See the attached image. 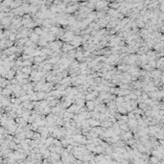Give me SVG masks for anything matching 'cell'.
I'll use <instances>...</instances> for the list:
<instances>
[{"mask_svg": "<svg viewBox=\"0 0 164 164\" xmlns=\"http://www.w3.org/2000/svg\"><path fill=\"white\" fill-rule=\"evenodd\" d=\"M95 106H96V105H95V102H94L93 100H89V101H86V102H85V106L87 107L88 111H94Z\"/></svg>", "mask_w": 164, "mask_h": 164, "instance_id": "obj_1", "label": "cell"}, {"mask_svg": "<svg viewBox=\"0 0 164 164\" xmlns=\"http://www.w3.org/2000/svg\"><path fill=\"white\" fill-rule=\"evenodd\" d=\"M21 71L25 74H31L32 71H33V67L32 66H23L21 68Z\"/></svg>", "mask_w": 164, "mask_h": 164, "instance_id": "obj_2", "label": "cell"}, {"mask_svg": "<svg viewBox=\"0 0 164 164\" xmlns=\"http://www.w3.org/2000/svg\"><path fill=\"white\" fill-rule=\"evenodd\" d=\"M13 1V0H4V1H2V6H6V7H10V5L12 4V2Z\"/></svg>", "mask_w": 164, "mask_h": 164, "instance_id": "obj_3", "label": "cell"}, {"mask_svg": "<svg viewBox=\"0 0 164 164\" xmlns=\"http://www.w3.org/2000/svg\"><path fill=\"white\" fill-rule=\"evenodd\" d=\"M120 129H121L122 131H124V132H128V131H129V128H128V126H127L126 124L120 125Z\"/></svg>", "mask_w": 164, "mask_h": 164, "instance_id": "obj_4", "label": "cell"}, {"mask_svg": "<svg viewBox=\"0 0 164 164\" xmlns=\"http://www.w3.org/2000/svg\"><path fill=\"white\" fill-rule=\"evenodd\" d=\"M46 2H48V3H51V4H53V3H54V0H46Z\"/></svg>", "mask_w": 164, "mask_h": 164, "instance_id": "obj_5", "label": "cell"}]
</instances>
